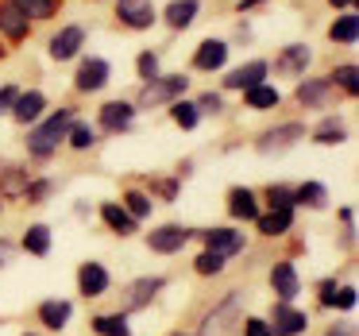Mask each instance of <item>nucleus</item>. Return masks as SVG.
<instances>
[{"label":"nucleus","instance_id":"obj_37","mask_svg":"<svg viewBox=\"0 0 359 336\" xmlns=\"http://www.w3.org/2000/svg\"><path fill=\"white\" fill-rule=\"evenodd\" d=\"M124 209L132 213L135 220H143V217H151V197L140 194V189H128V194H124Z\"/></svg>","mask_w":359,"mask_h":336},{"label":"nucleus","instance_id":"obj_40","mask_svg":"<svg viewBox=\"0 0 359 336\" xmlns=\"http://www.w3.org/2000/svg\"><path fill=\"white\" fill-rule=\"evenodd\" d=\"M66 135H70V147H78V151L93 147V132H89V128H81V124H74Z\"/></svg>","mask_w":359,"mask_h":336},{"label":"nucleus","instance_id":"obj_31","mask_svg":"<svg viewBox=\"0 0 359 336\" xmlns=\"http://www.w3.org/2000/svg\"><path fill=\"white\" fill-rule=\"evenodd\" d=\"M93 328H97L101 336H132V332H128L124 313H104V317H97V321H93Z\"/></svg>","mask_w":359,"mask_h":336},{"label":"nucleus","instance_id":"obj_4","mask_svg":"<svg viewBox=\"0 0 359 336\" xmlns=\"http://www.w3.org/2000/svg\"><path fill=\"white\" fill-rule=\"evenodd\" d=\"M305 140V128L302 124H282V128H271V132L259 140V151L263 155H282V151H290L294 143Z\"/></svg>","mask_w":359,"mask_h":336},{"label":"nucleus","instance_id":"obj_5","mask_svg":"<svg viewBox=\"0 0 359 336\" xmlns=\"http://www.w3.org/2000/svg\"><path fill=\"white\" fill-rule=\"evenodd\" d=\"M189 236L194 232H186V228H178V224H163V228H155V232L147 236V248L158 251V255H174V251L186 248Z\"/></svg>","mask_w":359,"mask_h":336},{"label":"nucleus","instance_id":"obj_34","mask_svg":"<svg viewBox=\"0 0 359 336\" xmlns=\"http://www.w3.org/2000/svg\"><path fill=\"white\" fill-rule=\"evenodd\" d=\"M344 135H348V132H344L340 120H325V124H320L317 132H313V140L325 143V147H336V143H344Z\"/></svg>","mask_w":359,"mask_h":336},{"label":"nucleus","instance_id":"obj_3","mask_svg":"<svg viewBox=\"0 0 359 336\" xmlns=\"http://www.w3.org/2000/svg\"><path fill=\"white\" fill-rule=\"evenodd\" d=\"M186 86H189V78H155V81H147L143 86V93H140V105L143 109H155V105H163V101H174L178 93H186Z\"/></svg>","mask_w":359,"mask_h":336},{"label":"nucleus","instance_id":"obj_32","mask_svg":"<svg viewBox=\"0 0 359 336\" xmlns=\"http://www.w3.org/2000/svg\"><path fill=\"white\" fill-rule=\"evenodd\" d=\"M282 97H278V89H271V86H251L248 89V109H274Z\"/></svg>","mask_w":359,"mask_h":336},{"label":"nucleus","instance_id":"obj_29","mask_svg":"<svg viewBox=\"0 0 359 336\" xmlns=\"http://www.w3.org/2000/svg\"><path fill=\"white\" fill-rule=\"evenodd\" d=\"M294 201L309 205V209H325V205H328V189L320 186V182H305V186L294 194Z\"/></svg>","mask_w":359,"mask_h":336},{"label":"nucleus","instance_id":"obj_46","mask_svg":"<svg viewBox=\"0 0 359 336\" xmlns=\"http://www.w3.org/2000/svg\"><path fill=\"white\" fill-rule=\"evenodd\" d=\"M328 336H355V325H351V321H344V325H332V328H328Z\"/></svg>","mask_w":359,"mask_h":336},{"label":"nucleus","instance_id":"obj_41","mask_svg":"<svg viewBox=\"0 0 359 336\" xmlns=\"http://www.w3.org/2000/svg\"><path fill=\"white\" fill-rule=\"evenodd\" d=\"M140 78L143 81H155L158 78V58L151 55V51H147V55H140Z\"/></svg>","mask_w":359,"mask_h":336},{"label":"nucleus","instance_id":"obj_50","mask_svg":"<svg viewBox=\"0 0 359 336\" xmlns=\"http://www.w3.org/2000/svg\"><path fill=\"white\" fill-rule=\"evenodd\" d=\"M0 58H4V47H0Z\"/></svg>","mask_w":359,"mask_h":336},{"label":"nucleus","instance_id":"obj_24","mask_svg":"<svg viewBox=\"0 0 359 336\" xmlns=\"http://www.w3.org/2000/svg\"><path fill=\"white\" fill-rule=\"evenodd\" d=\"M194 20H197V0H174L170 8H166V24H170L174 32L189 27Z\"/></svg>","mask_w":359,"mask_h":336},{"label":"nucleus","instance_id":"obj_39","mask_svg":"<svg viewBox=\"0 0 359 336\" xmlns=\"http://www.w3.org/2000/svg\"><path fill=\"white\" fill-rule=\"evenodd\" d=\"M266 197H271V209H294V189H286V186H271L266 189Z\"/></svg>","mask_w":359,"mask_h":336},{"label":"nucleus","instance_id":"obj_21","mask_svg":"<svg viewBox=\"0 0 359 336\" xmlns=\"http://www.w3.org/2000/svg\"><path fill=\"white\" fill-rule=\"evenodd\" d=\"M263 78H266V62H248V66L228 74L224 86L228 89H251V86H263Z\"/></svg>","mask_w":359,"mask_h":336},{"label":"nucleus","instance_id":"obj_45","mask_svg":"<svg viewBox=\"0 0 359 336\" xmlns=\"http://www.w3.org/2000/svg\"><path fill=\"white\" fill-rule=\"evenodd\" d=\"M16 97H20V93H16V89H12V86H4V89H0V112H8Z\"/></svg>","mask_w":359,"mask_h":336},{"label":"nucleus","instance_id":"obj_30","mask_svg":"<svg viewBox=\"0 0 359 336\" xmlns=\"http://www.w3.org/2000/svg\"><path fill=\"white\" fill-rule=\"evenodd\" d=\"M24 248L32 251V255H47L50 251V228L47 224H32L24 236Z\"/></svg>","mask_w":359,"mask_h":336},{"label":"nucleus","instance_id":"obj_15","mask_svg":"<svg viewBox=\"0 0 359 336\" xmlns=\"http://www.w3.org/2000/svg\"><path fill=\"white\" fill-rule=\"evenodd\" d=\"M132 116H135V109L128 101H109L101 109V128L104 132H124V128H132Z\"/></svg>","mask_w":359,"mask_h":336},{"label":"nucleus","instance_id":"obj_13","mask_svg":"<svg viewBox=\"0 0 359 336\" xmlns=\"http://www.w3.org/2000/svg\"><path fill=\"white\" fill-rule=\"evenodd\" d=\"M81 43H86V32H81V27H62V32L50 39V58L66 62V58H74L81 51Z\"/></svg>","mask_w":359,"mask_h":336},{"label":"nucleus","instance_id":"obj_33","mask_svg":"<svg viewBox=\"0 0 359 336\" xmlns=\"http://www.w3.org/2000/svg\"><path fill=\"white\" fill-rule=\"evenodd\" d=\"M328 81H332L336 89H344L348 97H355V89H359V70L348 62V66H340V70H332V78H328Z\"/></svg>","mask_w":359,"mask_h":336},{"label":"nucleus","instance_id":"obj_27","mask_svg":"<svg viewBox=\"0 0 359 336\" xmlns=\"http://www.w3.org/2000/svg\"><path fill=\"white\" fill-rule=\"evenodd\" d=\"M259 220V232L263 236H282V232H290V209H274V213H266V217H255Z\"/></svg>","mask_w":359,"mask_h":336},{"label":"nucleus","instance_id":"obj_22","mask_svg":"<svg viewBox=\"0 0 359 336\" xmlns=\"http://www.w3.org/2000/svg\"><path fill=\"white\" fill-rule=\"evenodd\" d=\"M32 186V174L20 170V166H4L0 170V197H24Z\"/></svg>","mask_w":359,"mask_h":336},{"label":"nucleus","instance_id":"obj_7","mask_svg":"<svg viewBox=\"0 0 359 336\" xmlns=\"http://www.w3.org/2000/svg\"><path fill=\"white\" fill-rule=\"evenodd\" d=\"M116 16L124 20L128 27L143 32V27L155 24V8H151V0H116Z\"/></svg>","mask_w":359,"mask_h":336},{"label":"nucleus","instance_id":"obj_35","mask_svg":"<svg viewBox=\"0 0 359 336\" xmlns=\"http://www.w3.org/2000/svg\"><path fill=\"white\" fill-rule=\"evenodd\" d=\"M170 116H174V124H178V128H197L201 112H197V105H189V101H174L170 105Z\"/></svg>","mask_w":359,"mask_h":336},{"label":"nucleus","instance_id":"obj_1","mask_svg":"<svg viewBox=\"0 0 359 336\" xmlns=\"http://www.w3.org/2000/svg\"><path fill=\"white\" fill-rule=\"evenodd\" d=\"M74 128V112L70 109H62V112H55V116L47 120V124H39L32 132V140H27V147H32V155L35 159H47V155H55V147L66 140V132Z\"/></svg>","mask_w":359,"mask_h":336},{"label":"nucleus","instance_id":"obj_20","mask_svg":"<svg viewBox=\"0 0 359 336\" xmlns=\"http://www.w3.org/2000/svg\"><path fill=\"white\" fill-rule=\"evenodd\" d=\"M74 317V305L62 302V297H47V302L39 305V321L47 328H66V321Z\"/></svg>","mask_w":359,"mask_h":336},{"label":"nucleus","instance_id":"obj_2","mask_svg":"<svg viewBox=\"0 0 359 336\" xmlns=\"http://www.w3.org/2000/svg\"><path fill=\"white\" fill-rule=\"evenodd\" d=\"M240 313H243V294H240V290H232V294H228L224 302H220L217 309L201 321L197 336H232V328L240 325Z\"/></svg>","mask_w":359,"mask_h":336},{"label":"nucleus","instance_id":"obj_19","mask_svg":"<svg viewBox=\"0 0 359 336\" xmlns=\"http://www.w3.org/2000/svg\"><path fill=\"white\" fill-rule=\"evenodd\" d=\"M101 220L112 228V232H120V236H132L135 232V217L124 209V205H116V201H104L101 205Z\"/></svg>","mask_w":359,"mask_h":336},{"label":"nucleus","instance_id":"obj_8","mask_svg":"<svg viewBox=\"0 0 359 336\" xmlns=\"http://www.w3.org/2000/svg\"><path fill=\"white\" fill-rule=\"evenodd\" d=\"M163 286H166L163 278H140V282H132V286L124 290V309H120V313H132V309L151 305V297H155Z\"/></svg>","mask_w":359,"mask_h":336},{"label":"nucleus","instance_id":"obj_51","mask_svg":"<svg viewBox=\"0 0 359 336\" xmlns=\"http://www.w3.org/2000/svg\"><path fill=\"white\" fill-rule=\"evenodd\" d=\"M27 336H32V332H27Z\"/></svg>","mask_w":359,"mask_h":336},{"label":"nucleus","instance_id":"obj_44","mask_svg":"<svg viewBox=\"0 0 359 336\" xmlns=\"http://www.w3.org/2000/svg\"><path fill=\"white\" fill-rule=\"evenodd\" d=\"M50 194V182H32V186H27V201H43V197Z\"/></svg>","mask_w":359,"mask_h":336},{"label":"nucleus","instance_id":"obj_28","mask_svg":"<svg viewBox=\"0 0 359 336\" xmlns=\"http://www.w3.org/2000/svg\"><path fill=\"white\" fill-rule=\"evenodd\" d=\"M27 20H50L58 12V0H12Z\"/></svg>","mask_w":359,"mask_h":336},{"label":"nucleus","instance_id":"obj_18","mask_svg":"<svg viewBox=\"0 0 359 336\" xmlns=\"http://www.w3.org/2000/svg\"><path fill=\"white\" fill-rule=\"evenodd\" d=\"M224 58H228L224 43H220V39H205L201 47H197V55H194V66H197V70H220Z\"/></svg>","mask_w":359,"mask_h":336},{"label":"nucleus","instance_id":"obj_10","mask_svg":"<svg viewBox=\"0 0 359 336\" xmlns=\"http://www.w3.org/2000/svg\"><path fill=\"white\" fill-rule=\"evenodd\" d=\"M78 290L86 297H101L104 290H109V271H104L101 263H81L78 271Z\"/></svg>","mask_w":359,"mask_h":336},{"label":"nucleus","instance_id":"obj_12","mask_svg":"<svg viewBox=\"0 0 359 336\" xmlns=\"http://www.w3.org/2000/svg\"><path fill=\"white\" fill-rule=\"evenodd\" d=\"M104 81H109V62H104V58H86L74 86H78L81 93H93V89H101Z\"/></svg>","mask_w":359,"mask_h":336},{"label":"nucleus","instance_id":"obj_25","mask_svg":"<svg viewBox=\"0 0 359 336\" xmlns=\"http://www.w3.org/2000/svg\"><path fill=\"white\" fill-rule=\"evenodd\" d=\"M320 302L336 305V309H351V305H355V286H336V282H325V286H320Z\"/></svg>","mask_w":359,"mask_h":336},{"label":"nucleus","instance_id":"obj_43","mask_svg":"<svg viewBox=\"0 0 359 336\" xmlns=\"http://www.w3.org/2000/svg\"><path fill=\"white\" fill-rule=\"evenodd\" d=\"M220 109H224V101H220L217 93H205L201 101H197V112H220Z\"/></svg>","mask_w":359,"mask_h":336},{"label":"nucleus","instance_id":"obj_26","mask_svg":"<svg viewBox=\"0 0 359 336\" xmlns=\"http://www.w3.org/2000/svg\"><path fill=\"white\" fill-rule=\"evenodd\" d=\"M309 47H302V43H294V47H286L282 51V58H278V70H286V74H302V70H309Z\"/></svg>","mask_w":359,"mask_h":336},{"label":"nucleus","instance_id":"obj_48","mask_svg":"<svg viewBox=\"0 0 359 336\" xmlns=\"http://www.w3.org/2000/svg\"><path fill=\"white\" fill-rule=\"evenodd\" d=\"M328 4H332V8H351L355 0H328Z\"/></svg>","mask_w":359,"mask_h":336},{"label":"nucleus","instance_id":"obj_17","mask_svg":"<svg viewBox=\"0 0 359 336\" xmlns=\"http://www.w3.org/2000/svg\"><path fill=\"white\" fill-rule=\"evenodd\" d=\"M43 109H47V97L35 89V93H24V97H16L12 101V116L20 120V124H32V120H39L43 116Z\"/></svg>","mask_w":359,"mask_h":336},{"label":"nucleus","instance_id":"obj_16","mask_svg":"<svg viewBox=\"0 0 359 336\" xmlns=\"http://www.w3.org/2000/svg\"><path fill=\"white\" fill-rule=\"evenodd\" d=\"M27 24H32V20H27L24 12L12 4V0H4V4H0V32L8 35V39H24V35H27Z\"/></svg>","mask_w":359,"mask_h":336},{"label":"nucleus","instance_id":"obj_23","mask_svg":"<svg viewBox=\"0 0 359 336\" xmlns=\"http://www.w3.org/2000/svg\"><path fill=\"white\" fill-rule=\"evenodd\" d=\"M228 213H232V217H240V220H255L259 217L255 194H251V189H243V186H236L232 194H228Z\"/></svg>","mask_w":359,"mask_h":336},{"label":"nucleus","instance_id":"obj_47","mask_svg":"<svg viewBox=\"0 0 359 336\" xmlns=\"http://www.w3.org/2000/svg\"><path fill=\"white\" fill-rule=\"evenodd\" d=\"M158 194H163V197H174V194H178V186H174V182H158Z\"/></svg>","mask_w":359,"mask_h":336},{"label":"nucleus","instance_id":"obj_42","mask_svg":"<svg viewBox=\"0 0 359 336\" xmlns=\"http://www.w3.org/2000/svg\"><path fill=\"white\" fill-rule=\"evenodd\" d=\"M240 325H243V332H248V336H274L271 325H266V321H259V317H248V321H240Z\"/></svg>","mask_w":359,"mask_h":336},{"label":"nucleus","instance_id":"obj_38","mask_svg":"<svg viewBox=\"0 0 359 336\" xmlns=\"http://www.w3.org/2000/svg\"><path fill=\"white\" fill-rule=\"evenodd\" d=\"M224 263H228V259L224 255H217V251H209V248H205L201 251V255H197V274H220V271H224Z\"/></svg>","mask_w":359,"mask_h":336},{"label":"nucleus","instance_id":"obj_6","mask_svg":"<svg viewBox=\"0 0 359 336\" xmlns=\"http://www.w3.org/2000/svg\"><path fill=\"white\" fill-rule=\"evenodd\" d=\"M271 332H278V336H297V332H305V313L302 309H294L290 302H274V313H271Z\"/></svg>","mask_w":359,"mask_h":336},{"label":"nucleus","instance_id":"obj_14","mask_svg":"<svg viewBox=\"0 0 359 336\" xmlns=\"http://www.w3.org/2000/svg\"><path fill=\"white\" fill-rule=\"evenodd\" d=\"M271 286H274V294H278L282 302H294L297 290H302L294 263H274V271H271Z\"/></svg>","mask_w":359,"mask_h":336},{"label":"nucleus","instance_id":"obj_36","mask_svg":"<svg viewBox=\"0 0 359 336\" xmlns=\"http://www.w3.org/2000/svg\"><path fill=\"white\" fill-rule=\"evenodd\" d=\"M328 35H332V43H355L359 20H355V16H340V20L332 24V32H328Z\"/></svg>","mask_w":359,"mask_h":336},{"label":"nucleus","instance_id":"obj_49","mask_svg":"<svg viewBox=\"0 0 359 336\" xmlns=\"http://www.w3.org/2000/svg\"><path fill=\"white\" fill-rule=\"evenodd\" d=\"M255 4H263V0H243L240 8H243V12H248V8H255Z\"/></svg>","mask_w":359,"mask_h":336},{"label":"nucleus","instance_id":"obj_11","mask_svg":"<svg viewBox=\"0 0 359 336\" xmlns=\"http://www.w3.org/2000/svg\"><path fill=\"white\" fill-rule=\"evenodd\" d=\"M205 243H209V251H217V255H236V251H243V232H232V228H209V232H201Z\"/></svg>","mask_w":359,"mask_h":336},{"label":"nucleus","instance_id":"obj_9","mask_svg":"<svg viewBox=\"0 0 359 336\" xmlns=\"http://www.w3.org/2000/svg\"><path fill=\"white\" fill-rule=\"evenodd\" d=\"M297 101L302 105H309V109H328V105L336 101V86L332 81H302L297 86Z\"/></svg>","mask_w":359,"mask_h":336}]
</instances>
